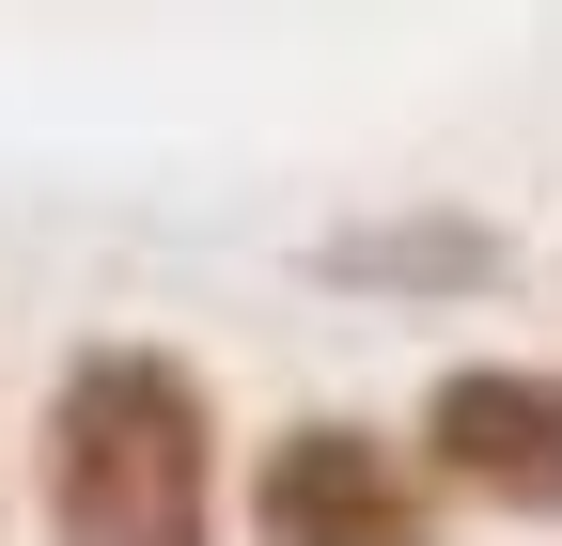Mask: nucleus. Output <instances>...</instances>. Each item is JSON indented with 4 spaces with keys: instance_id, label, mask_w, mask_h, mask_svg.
Masks as SVG:
<instances>
[{
    "instance_id": "nucleus-4",
    "label": "nucleus",
    "mask_w": 562,
    "mask_h": 546,
    "mask_svg": "<svg viewBox=\"0 0 562 546\" xmlns=\"http://www.w3.org/2000/svg\"><path fill=\"white\" fill-rule=\"evenodd\" d=\"M313 282H344V297H484V282H516V235L453 219V203H406V219L313 235Z\"/></svg>"
},
{
    "instance_id": "nucleus-2",
    "label": "nucleus",
    "mask_w": 562,
    "mask_h": 546,
    "mask_svg": "<svg viewBox=\"0 0 562 546\" xmlns=\"http://www.w3.org/2000/svg\"><path fill=\"white\" fill-rule=\"evenodd\" d=\"M250 546H438V485H422V453L375 437L360 406H313L250 468Z\"/></svg>"
},
{
    "instance_id": "nucleus-1",
    "label": "nucleus",
    "mask_w": 562,
    "mask_h": 546,
    "mask_svg": "<svg viewBox=\"0 0 562 546\" xmlns=\"http://www.w3.org/2000/svg\"><path fill=\"white\" fill-rule=\"evenodd\" d=\"M47 546H220V390L172 344L47 375Z\"/></svg>"
},
{
    "instance_id": "nucleus-3",
    "label": "nucleus",
    "mask_w": 562,
    "mask_h": 546,
    "mask_svg": "<svg viewBox=\"0 0 562 546\" xmlns=\"http://www.w3.org/2000/svg\"><path fill=\"white\" fill-rule=\"evenodd\" d=\"M406 453H422V485L562 531V375L547 360H453L438 390H422V437Z\"/></svg>"
}]
</instances>
